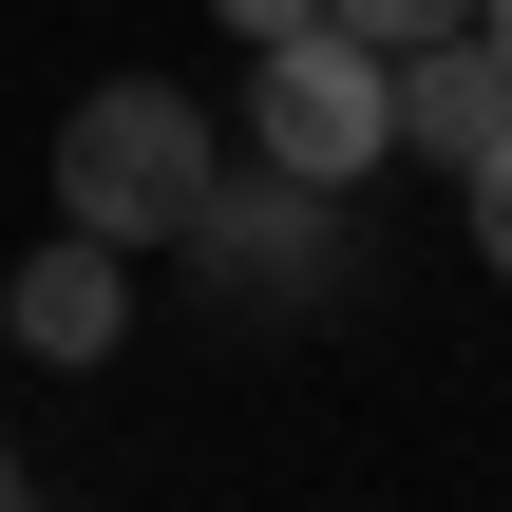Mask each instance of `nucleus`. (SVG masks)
Returning a JSON list of instances; mask_svg holds the SVG:
<instances>
[{
  "label": "nucleus",
  "instance_id": "5",
  "mask_svg": "<svg viewBox=\"0 0 512 512\" xmlns=\"http://www.w3.org/2000/svg\"><path fill=\"white\" fill-rule=\"evenodd\" d=\"M0 323L38 342V361H114L133 342V247H95V228H57L19 285H0Z\"/></svg>",
  "mask_w": 512,
  "mask_h": 512
},
{
  "label": "nucleus",
  "instance_id": "11",
  "mask_svg": "<svg viewBox=\"0 0 512 512\" xmlns=\"http://www.w3.org/2000/svg\"><path fill=\"white\" fill-rule=\"evenodd\" d=\"M0 512H19V494H0Z\"/></svg>",
  "mask_w": 512,
  "mask_h": 512
},
{
  "label": "nucleus",
  "instance_id": "7",
  "mask_svg": "<svg viewBox=\"0 0 512 512\" xmlns=\"http://www.w3.org/2000/svg\"><path fill=\"white\" fill-rule=\"evenodd\" d=\"M475 266H512V133L475 152Z\"/></svg>",
  "mask_w": 512,
  "mask_h": 512
},
{
  "label": "nucleus",
  "instance_id": "8",
  "mask_svg": "<svg viewBox=\"0 0 512 512\" xmlns=\"http://www.w3.org/2000/svg\"><path fill=\"white\" fill-rule=\"evenodd\" d=\"M209 19H247V38H285V19H323V0H209Z\"/></svg>",
  "mask_w": 512,
  "mask_h": 512
},
{
  "label": "nucleus",
  "instance_id": "6",
  "mask_svg": "<svg viewBox=\"0 0 512 512\" xmlns=\"http://www.w3.org/2000/svg\"><path fill=\"white\" fill-rule=\"evenodd\" d=\"M323 19H361V38H380V57H399V38H456V19H475V0H323Z\"/></svg>",
  "mask_w": 512,
  "mask_h": 512
},
{
  "label": "nucleus",
  "instance_id": "10",
  "mask_svg": "<svg viewBox=\"0 0 512 512\" xmlns=\"http://www.w3.org/2000/svg\"><path fill=\"white\" fill-rule=\"evenodd\" d=\"M0 475H19V456H0Z\"/></svg>",
  "mask_w": 512,
  "mask_h": 512
},
{
  "label": "nucleus",
  "instance_id": "1",
  "mask_svg": "<svg viewBox=\"0 0 512 512\" xmlns=\"http://www.w3.org/2000/svg\"><path fill=\"white\" fill-rule=\"evenodd\" d=\"M209 114L171 95V76H95L76 114H57V228H95V247H190V209H209Z\"/></svg>",
  "mask_w": 512,
  "mask_h": 512
},
{
  "label": "nucleus",
  "instance_id": "3",
  "mask_svg": "<svg viewBox=\"0 0 512 512\" xmlns=\"http://www.w3.org/2000/svg\"><path fill=\"white\" fill-rule=\"evenodd\" d=\"M190 247H209V285H247V304H323L342 285V190H304V171H209V209H190Z\"/></svg>",
  "mask_w": 512,
  "mask_h": 512
},
{
  "label": "nucleus",
  "instance_id": "2",
  "mask_svg": "<svg viewBox=\"0 0 512 512\" xmlns=\"http://www.w3.org/2000/svg\"><path fill=\"white\" fill-rule=\"evenodd\" d=\"M247 152H266V171H304V190H361V171L399 152L380 38H361V19H285V38L247 57Z\"/></svg>",
  "mask_w": 512,
  "mask_h": 512
},
{
  "label": "nucleus",
  "instance_id": "4",
  "mask_svg": "<svg viewBox=\"0 0 512 512\" xmlns=\"http://www.w3.org/2000/svg\"><path fill=\"white\" fill-rule=\"evenodd\" d=\"M380 95H399V133H418L437 171H475V152L512 133V57L475 38V19H456V38H399V57H380Z\"/></svg>",
  "mask_w": 512,
  "mask_h": 512
},
{
  "label": "nucleus",
  "instance_id": "9",
  "mask_svg": "<svg viewBox=\"0 0 512 512\" xmlns=\"http://www.w3.org/2000/svg\"><path fill=\"white\" fill-rule=\"evenodd\" d=\"M475 38H494V57H512V0H475Z\"/></svg>",
  "mask_w": 512,
  "mask_h": 512
}]
</instances>
